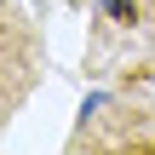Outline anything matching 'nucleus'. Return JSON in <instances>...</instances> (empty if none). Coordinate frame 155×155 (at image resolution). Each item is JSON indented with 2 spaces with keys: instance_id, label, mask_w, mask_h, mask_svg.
Returning <instances> with one entry per match:
<instances>
[{
  "instance_id": "obj_1",
  "label": "nucleus",
  "mask_w": 155,
  "mask_h": 155,
  "mask_svg": "<svg viewBox=\"0 0 155 155\" xmlns=\"http://www.w3.org/2000/svg\"><path fill=\"white\" fill-rule=\"evenodd\" d=\"M69 150L155 155V104H138V98H92V104L81 109V127H75Z\"/></svg>"
},
{
  "instance_id": "obj_3",
  "label": "nucleus",
  "mask_w": 155,
  "mask_h": 155,
  "mask_svg": "<svg viewBox=\"0 0 155 155\" xmlns=\"http://www.w3.org/2000/svg\"><path fill=\"white\" fill-rule=\"evenodd\" d=\"M138 29H144V40L155 52V0H138Z\"/></svg>"
},
{
  "instance_id": "obj_2",
  "label": "nucleus",
  "mask_w": 155,
  "mask_h": 155,
  "mask_svg": "<svg viewBox=\"0 0 155 155\" xmlns=\"http://www.w3.org/2000/svg\"><path fill=\"white\" fill-rule=\"evenodd\" d=\"M40 63H46V52H40V35L29 29V17L17 12V6H6V29H0V109H6V121L17 115V104H23V92L40 81Z\"/></svg>"
}]
</instances>
